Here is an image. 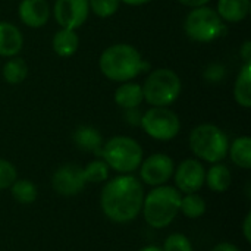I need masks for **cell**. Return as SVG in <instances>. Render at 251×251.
I'll return each mask as SVG.
<instances>
[{
    "instance_id": "cell-1",
    "label": "cell",
    "mask_w": 251,
    "mask_h": 251,
    "mask_svg": "<svg viewBox=\"0 0 251 251\" xmlns=\"http://www.w3.org/2000/svg\"><path fill=\"white\" fill-rule=\"evenodd\" d=\"M143 182L134 175H118L107 179L100 193L103 215L115 224H128L138 218L144 201Z\"/></svg>"
},
{
    "instance_id": "cell-2",
    "label": "cell",
    "mask_w": 251,
    "mask_h": 251,
    "mask_svg": "<svg viewBox=\"0 0 251 251\" xmlns=\"http://www.w3.org/2000/svg\"><path fill=\"white\" fill-rule=\"evenodd\" d=\"M181 193L168 184L153 187L144 196L141 213L146 224L153 229L168 228L179 215Z\"/></svg>"
},
{
    "instance_id": "cell-3",
    "label": "cell",
    "mask_w": 251,
    "mask_h": 251,
    "mask_svg": "<svg viewBox=\"0 0 251 251\" xmlns=\"http://www.w3.org/2000/svg\"><path fill=\"white\" fill-rule=\"evenodd\" d=\"M149 65L144 63L140 51L131 44H115L107 47L100 57L103 75L116 82H128L141 74Z\"/></svg>"
},
{
    "instance_id": "cell-4",
    "label": "cell",
    "mask_w": 251,
    "mask_h": 251,
    "mask_svg": "<svg viewBox=\"0 0 251 251\" xmlns=\"http://www.w3.org/2000/svg\"><path fill=\"white\" fill-rule=\"evenodd\" d=\"M100 157L112 171L118 172L119 175H128L140 168L144 153L141 146L134 138L116 135L101 146Z\"/></svg>"
},
{
    "instance_id": "cell-5",
    "label": "cell",
    "mask_w": 251,
    "mask_h": 251,
    "mask_svg": "<svg viewBox=\"0 0 251 251\" xmlns=\"http://www.w3.org/2000/svg\"><path fill=\"white\" fill-rule=\"evenodd\" d=\"M190 149L194 156L209 163H219L228 156V135L213 124H201L190 134Z\"/></svg>"
},
{
    "instance_id": "cell-6",
    "label": "cell",
    "mask_w": 251,
    "mask_h": 251,
    "mask_svg": "<svg viewBox=\"0 0 251 251\" xmlns=\"http://www.w3.org/2000/svg\"><path fill=\"white\" fill-rule=\"evenodd\" d=\"M143 88V97L154 107H166L172 104L181 93L179 76L168 68L153 71L147 78Z\"/></svg>"
},
{
    "instance_id": "cell-7",
    "label": "cell",
    "mask_w": 251,
    "mask_h": 251,
    "mask_svg": "<svg viewBox=\"0 0 251 251\" xmlns=\"http://www.w3.org/2000/svg\"><path fill=\"white\" fill-rule=\"evenodd\" d=\"M187 35L199 43H209L216 40L225 31L218 12L207 6L194 7L185 18L184 24Z\"/></svg>"
},
{
    "instance_id": "cell-8",
    "label": "cell",
    "mask_w": 251,
    "mask_h": 251,
    "mask_svg": "<svg viewBox=\"0 0 251 251\" xmlns=\"http://www.w3.org/2000/svg\"><path fill=\"white\" fill-rule=\"evenodd\" d=\"M140 125L149 137L157 141L174 140L181 129V121L178 115L168 107L149 109L141 116Z\"/></svg>"
},
{
    "instance_id": "cell-9",
    "label": "cell",
    "mask_w": 251,
    "mask_h": 251,
    "mask_svg": "<svg viewBox=\"0 0 251 251\" xmlns=\"http://www.w3.org/2000/svg\"><path fill=\"white\" fill-rule=\"evenodd\" d=\"M138 169L143 184L159 187L168 184L169 179L174 176L175 165L171 156L165 153H154L150 154L147 159H143Z\"/></svg>"
},
{
    "instance_id": "cell-10",
    "label": "cell",
    "mask_w": 251,
    "mask_h": 251,
    "mask_svg": "<svg viewBox=\"0 0 251 251\" xmlns=\"http://www.w3.org/2000/svg\"><path fill=\"white\" fill-rule=\"evenodd\" d=\"M206 169L203 163L197 159L182 160L174 171L175 188L182 194L199 193L204 185Z\"/></svg>"
},
{
    "instance_id": "cell-11",
    "label": "cell",
    "mask_w": 251,
    "mask_h": 251,
    "mask_svg": "<svg viewBox=\"0 0 251 251\" xmlns=\"http://www.w3.org/2000/svg\"><path fill=\"white\" fill-rule=\"evenodd\" d=\"M87 181L84 176V168L75 163H66L59 166L51 176L53 190L62 197H74L78 196Z\"/></svg>"
},
{
    "instance_id": "cell-12",
    "label": "cell",
    "mask_w": 251,
    "mask_h": 251,
    "mask_svg": "<svg viewBox=\"0 0 251 251\" xmlns=\"http://www.w3.org/2000/svg\"><path fill=\"white\" fill-rule=\"evenodd\" d=\"M54 18L62 28L76 29L88 18V0H56L53 9Z\"/></svg>"
},
{
    "instance_id": "cell-13",
    "label": "cell",
    "mask_w": 251,
    "mask_h": 251,
    "mask_svg": "<svg viewBox=\"0 0 251 251\" xmlns=\"http://www.w3.org/2000/svg\"><path fill=\"white\" fill-rule=\"evenodd\" d=\"M21 21L31 28H40L50 18V7L46 0H22L19 4Z\"/></svg>"
},
{
    "instance_id": "cell-14",
    "label": "cell",
    "mask_w": 251,
    "mask_h": 251,
    "mask_svg": "<svg viewBox=\"0 0 251 251\" xmlns=\"http://www.w3.org/2000/svg\"><path fill=\"white\" fill-rule=\"evenodd\" d=\"M21 31L9 22H0V56L13 57L22 49Z\"/></svg>"
},
{
    "instance_id": "cell-15",
    "label": "cell",
    "mask_w": 251,
    "mask_h": 251,
    "mask_svg": "<svg viewBox=\"0 0 251 251\" xmlns=\"http://www.w3.org/2000/svg\"><path fill=\"white\" fill-rule=\"evenodd\" d=\"M72 138H74V143L76 144V147L79 150L100 156L103 138H101V134L96 128L88 126V125H82L74 132Z\"/></svg>"
},
{
    "instance_id": "cell-16",
    "label": "cell",
    "mask_w": 251,
    "mask_h": 251,
    "mask_svg": "<svg viewBox=\"0 0 251 251\" xmlns=\"http://www.w3.org/2000/svg\"><path fill=\"white\" fill-rule=\"evenodd\" d=\"M204 184L213 193H225L232 184V175L226 165L224 163H213L210 169L206 171Z\"/></svg>"
},
{
    "instance_id": "cell-17",
    "label": "cell",
    "mask_w": 251,
    "mask_h": 251,
    "mask_svg": "<svg viewBox=\"0 0 251 251\" xmlns=\"http://www.w3.org/2000/svg\"><path fill=\"white\" fill-rule=\"evenodd\" d=\"M143 88L138 84L134 82H125L118 87L115 91V101L119 107L128 110V109H135L143 103Z\"/></svg>"
},
{
    "instance_id": "cell-18",
    "label": "cell",
    "mask_w": 251,
    "mask_h": 251,
    "mask_svg": "<svg viewBox=\"0 0 251 251\" xmlns=\"http://www.w3.org/2000/svg\"><path fill=\"white\" fill-rule=\"evenodd\" d=\"M78 44L79 40L75 29L68 28H62L60 31H57L51 40V47L54 53L60 57H71L72 54H75V51L78 50Z\"/></svg>"
},
{
    "instance_id": "cell-19",
    "label": "cell",
    "mask_w": 251,
    "mask_h": 251,
    "mask_svg": "<svg viewBox=\"0 0 251 251\" xmlns=\"http://www.w3.org/2000/svg\"><path fill=\"white\" fill-rule=\"evenodd\" d=\"M250 12V0H219L218 15L226 22H240Z\"/></svg>"
},
{
    "instance_id": "cell-20",
    "label": "cell",
    "mask_w": 251,
    "mask_h": 251,
    "mask_svg": "<svg viewBox=\"0 0 251 251\" xmlns=\"http://www.w3.org/2000/svg\"><path fill=\"white\" fill-rule=\"evenodd\" d=\"M229 157L234 165H237L241 169H250L251 168V140L250 137H238L235 138L228 149Z\"/></svg>"
},
{
    "instance_id": "cell-21",
    "label": "cell",
    "mask_w": 251,
    "mask_h": 251,
    "mask_svg": "<svg viewBox=\"0 0 251 251\" xmlns=\"http://www.w3.org/2000/svg\"><path fill=\"white\" fill-rule=\"evenodd\" d=\"M234 97L235 101L249 109L251 106V63H244L234 87Z\"/></svg>"
},
{
    "instance_id": "cell-22",
    "label": "cell",
    "mask_w": 251,
    "mask_h": 251,
    "mask_svg": "<svg viewBox=\"0 0 251 251\" xmlns=\"http://www.w3.org/2000/svg\"><path fill=\"white\" fill-rule=\"evenodd\" d=\"M12 199L19 204H32L38 197V190L35 184L29 179H16L10 185Z\"/></svg>"
},
{
    "instance_id": "cell-23",
    "label": "cell",
    "mask_w": 251,
    "mask_h": 251,
    "mask_svg": "<svg viewBox=\"0 0 251 251\" xmlns=\"http://www.w3.org/2000/svg\"><path fill=\"white\" fill-rule=\"evenodd\" d=\"M206 200L200 194H185L181 197L179 213H182L188 219H199L206 213Z\"/></svg>"
},
{
    "instance_id": "cell-24",
    "label": "cell",
    "mask_w": 251,
    "mask_h": 251,
    "mask_svg": "<svg viewBox=\"0 0 251 251\" xmlns=\"http://www.w3.org/2000/svg\"><path fill=\"white\" fill-rule=\"evenodd\" d=\"M28 75V65L24 59L12 57L3 66V78L9 84H21Z\"/></svg>"
},
{
    "instance_id": "cell-25",
    "label": "cell",
    "mask_w": 251,
    "mask_h": 251,
    "mask_svg": "<svg viewBox=\"0 0 251 251\" xmlns=\"http://www.w3.org/2000/svg\"><path fill=\"white\" fill-rule=\"evenodd\" d=\"M109 171L110 168L103 159H96L84 168V176L90 184H101L109 179Z\"/></svg>"
},
{
    "instance_id": "cell-26",
    "label": "cell",
    "mask_w": 251,
    "mask_h": 251,
    "mask_svg": "<svg viewBox=\"0 0 251 251\" xmlns=\"http://www.w3.org/2000/svg\"><path fill=\"white\" fill-rule=\"evenodd\" d=\"M163 251H194L193 249V244H191V240L184 235V234H179V232H175V234H171L165 243H163Z\"/></svg>"
},
{
    "instance_id": "cell-27",
    "label": "cell",
    "mask_w": 251,
    "mask_h": 251,
    "mask_svg": "<svg viewBox=\"0 0 251 251\" xmlns=\"http://www.w3.org/2000/svg\"><path fill=\"white\" fill-rule=\"evenodd\" d=\"M121 0H88L90 9L100 18L112 16L119 9Z\"/></svg>"
},
{
    "instance_id": "cell-28",
    "label": "cell",
    "mask_w": 251,
    "mask_h": 251,
    "mask_svg": "<svg viewBox=\"0 0 251 251\" xmlns=\"http://www.w3.org/2000/svg\"><path fill=\"white\" fill-rule=\"evenodd\" d=\"M18 179L16 168L4 159H0V190H7Z\"/></svg>"
},
{
    "instance_id": "cell-29",
    "label": "cell",
    "mask_w": 251,
    "mask_h": 251,
    "mask_svg": "<svg viewBox=\"0 0 251 251\" xmlns=\"http://www.w3.org/2000/svg\"><path fill=\"white\" fill-rule=\"evenodd\" d=\"M224 75H225V69L219 63H212L204 71V78L207 81H210V82H219V81H222Z\"/></svg>"
},
{
    "instance_id": "cell-30",
    "label": "cell",
    "mask_w": 251,
    "mask_h": 251,
    "mask_svg": "<svg viewBox=\"0 0 251 251\" xmlns=\"http://www.w3.org/2000/svg\"><path fill=\"white\" fill-rule=\"evenodd\" d=\"M243 237L247 243H251V212H249L243 221Z\"/></svg>"
},
{
    "instance_id": "cell-31",
    "label": "cell",
    "mask_w": 251,
    "mask_h": 251,
    "mask_svg": "<svg viewBox=\"0 0 251 251\" xmlns=\"http://www.w3.org/2000/svg\"><path fill=\"white\" fill-rule=\"evenodd\" d=\"M141 116H143V115L137 110V107H135V109H128V110H126V118H128V121H129L131 125H140Z\"/></svg>"
},
{
    "instance_id": "cell-32",
    "label": "cell",
    "mask_w": 251,
    "mask_h": 251,
    "mask_svg": "<svg viewBox=\"0 0 251 251\" xmlns=\"http://www.w3.org/2000/svg\"><path fill=\"white\" fill-rule=\"evenodd\" d=\"M210 251H241V250H240L235 244L224 241V243L216 244V246H215V247H213Z\"/></svg>"
},
{
    "instance_id": "cell-33",
    "label": "cell",
    "mask_w": 251,
    "mask_h": 251,
    "mask_svg": "<svg viewBox=\"0 0 251 251\" xmlns=\"http://www.w3.org/2000/svg\"><path fill=\"white\" fill-rule=\"evenodd\" d=\"M178 1L190 7H200V6H206L210 0H178Z\"/></svg>"
},
{
    "instance_id": "cell-34",
    "label": "cell",
    "mask_w": 251,
    "mask_h": 251,
    "mask_svg": "<svg viewBox=\"0 0 251 251\" xmlns=\"http://www.w3.org/2000/svg\"><path fill=\"white\" fill-rule=\"evenodd\" d=\"M241 56L246 60V63H250L251 59V41H246L243 49H241Z\"/></svg>"
},
{
    "instance_id": "cell-35",
    "label": "cell",
    "mask_w": 251,
    "mask_h": 251,
    "mask_svg": "<svg viewBox=\"0 0 251 251\" xmlns=\"http://www.w3.org/2000/svg\"><path fill=\"white\" fill-rule=\"evenodd\" d=\"M121 1H124V3H126V4H131V6H140V4L149 3L150 0H121Z\"/></svg>"
},
{
    "instance_id": "cell-36",
    "label": "cell",
    "mask_w": 251,
    "mask_h": 251,
    "mask_svg": "<svg viewBox=\"0 0 251 251\" xmlns=\"http://www.w3.org/2000/svg\"><path fill=\"white\" fill-rule=\"evenodd\" d=\"M138 251H163L162 247H157V246H146L143 249H140Z\"/></svg>"
}]
</instances>
